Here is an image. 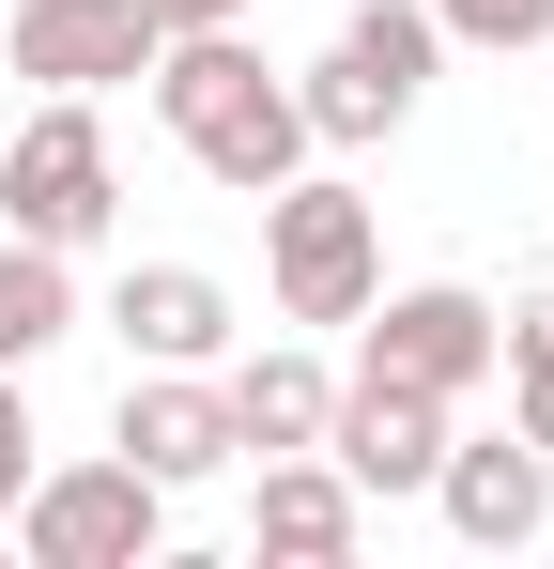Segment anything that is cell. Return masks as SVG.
Listing matches in <instances>:
<instances>
[{
	"mask_svg": "<svg viewBox=\"0 0 554 569\" xmlns=\"http://www.w3.org/2000/svg\"><path fill=\"white\" fill-rule=\"evenodd\" d=\"M432 62H447V31H432V0H355L339 16V47L308 62V139L324 154H355V139H400L416 123V93H432Z\"/></svg>",
	"mask_w": 554,
	"mask_h": 569,
	"instance_id": "1",
	"label": "cell"
},
{
	"mask_svg": "<svg viewBox=\"0 0 554 569\" xmlns=\"http://www.w3.org/2000/svg\"><path fill=\"white\" fill-rule=\"evenodd\" d=\"M108 200H123V170H108L92 93H47L0 139V231H16V247H62V262H78L92 231H108Z\"/></svg>",
	"mask_w": 554,
	"mask_h": 569,
	"instance_id": "2",
	"label": "cell"
},
{
	"mask_svg": "<svg viewBox=\"0 0 554 569\" xmlns=\"http://www.w3.org/2000/svg\"><path fill=\"white\" fill-rule=\"evenodd\" d=\"M263 278L293 323H355L369 292H385V247H369V200L324 186V170H293V186H263Z\"/></svg>",
	"mask_w": 554,
	"mask_h": 569,
	"instance_id": "3",
	"label": "cell"
},
{
	"mask_svg": "<svg viewBox=\"0 0 554 569\" xmlns=\"http://www.w3.org/2000/svg\"><path fill=\"white\" fill-rule=\"evenodd\" d=\"M155 539H170V492L123 462V447L108 462H62V477L31 462V492H16V555L31 569H139Z\"/></svg>",
	"mask_w": 554,
	"mask_h": 569,
	"instance_id": "4",
	"label": "cell"
},
{
	"mask_svg": "<svg viewBox=\"0 0 554 569\" xmlns=\"http://www.w3.org/2000/svg\"><path fill=\"white\" fill-rule=\"evenodd\" d=\"M355 323H369V370L432 385V400H477V385H493V292H462V278H416V292H369Z\"/></svg>",
	"mask_w": 554,
	"mask_h": 569,
	"instance_id": "5",
	"label": "cell"
},
{
	"mask_svg": "<svg viewBox=\"0 0 554 569\" xmlns=\"http://www.w3.org/2000/svg\"><path fill=\"white\" fill-rule=\"evenodd\" d=\"M447 416H462V400H432V385H400V370H355L339 400H324V462L355 477V492H432Z\"/></svg>",
	"mask_w": 554,
	"mask_h": 569,
	"instance_id": "6",
	"label": "cell"
},
{
	"mask_svg": "<svg viewBox=\"0 0 554 569\" xmlns=\"http://www.w3.org/2000/svg\"><path fill=\"white\" fill-rule=\"evenodd\" d=\"M155 62V0H16V78L47 93H123Z\"/></svg>",
	"mask_w": 554,
	"mask_h": 569,
	"instance_id": "7",
	"label": "cell"
},
{
	"mask_svg": "<svg viewBox=\"0 0 554 569\" xmlns=\"http://www.w3.org/2000/svg\"><path fill=\"white\" fill-rule=\"evenodd\" d=\"M432 508H447V539H477V555H524V539L554 523V462L524 447V431H493V447H462V431H447Z\"/></svg>",
	"mask_w": 554,
	"mask_h": 569,
	"instance_id": "8",
	"label": "cell"
},
{
	"mask_svg": "<svg viewBox=\"0 0 554 569\" xmlns=\"http://www.w3.org/2000/svg\"><path fill=\"white\" fill-rule=\"evenodd\" d=\"M108 447L155 477V492H185V477H216V462H247V447H231V400H216L200 370H139V385H123V416H108Z\"/></svg>",
	"mask_w": 554,
	"mask_h": 569,
	"instance_id": "9",
	"label": "cell"
},
{
	"mask_svg": "<svg viewBox=\"0 0 554 569\" xmlns=\"http://www.w3.org/2000/svg\"><path fill=\"white\" fill-rule=\"evenodd\" d=\"M247 539H263V555H293V569H339V555L369 539V492L324 462V447H277V462H263V508H247Z\"/></svg>",
	"mask_w": 554,
	"mask_h": 569,
	"instance_id": "10",
	"label": "cell"
},
{
	"mask_svg": "<svg viewBox=\"0 0 554 569\" xmlns=\"http://www.w3.org/2000/svg\"><path fill=\"white\" fill-rule=\"evenodd\" d=\"M108 323H123L139 370H216L231 355V292L200 278V262H139V278L108 292Z\"/></svg>",
	"mask_w": 554,
	"mask_h": 569,
	"instance_id": "11",
	"label": "cell"
},
{
	"mask_svg": "<svg viewBox=\"0 0 554 569\" xmlns=\"http://www.w3.org/2000/svg\"><path fill=\"white\" fill-rule=\"evenodd\" d=\"M185 154H200V170H216V186L231 200H263V186H293V170H308V154H324V139H308V108L277 93H247V108H216V123H200V139H185Z\"/></svg>",
	"mask_w": 554,
	"mask_h": 569,
	"instance_id": "12",
	"label": "cell"
},
{
	"mask_svg": "<svg viewBox=\"0 0 554 569\" xmlns=\"http://www.w3.org/2000/svg\"><path fill=\"white\" fill-rule=\"evenodd\" d=\"M216 400H231V447H324V400H339V385H324V355H293V339H263V355H247V370L216 385Z\"/></svg>",
	"mask_w": 554,
	"mask_h": 569,
	"instance_id": "13",
	"label": "cell"
},
{
	"mask_svg": "<svg viewBox=\"0 0 554 569\" xmlns=\"http://www.w3.org/2000/svg\"><path fill=\"white\" fill-rule=\"evenodd\" d=\"M62 339H78V278H62V247H16V231H0V370L62 355Z\"/></svg>",
	"mask_w": 554,
	"mask_h": 569,
	"instance_id": "14",
	"label": "cell"
},
{
	"mask_svg": "<svg viewBox=\"0 0 554 569\" xmlns=\"http://www.w3.org/2000/svg\"><path fill=\"white\" fill-rule=\"evenodd\" d=\"M432 31H447V47H540L554 0H432Z\"/></svg>",
	"mask_w": 554,
	"mask_h": 569,
	"instance_id": "15",
	"label": "cell"
},
{
	"mask_svg": "<svg viewBox=\"0 0 554 569\" xmlns=\"http://www.w3.org/2000/svg\"><path fill=\"white\" fill-rule=\"evenodd\" d=\"M493 370H554V292H524V308H493Z\"/></svg>",
	"mask_w": 554,
	"mask_h": 569,
	"instance_id": "16",
	"label": "cell"
},
{
	"mask_svg": "<svg viewBox=\"0 0 554 569\" xmlns=\"http://www.w3.org/2000/svg\"><path fill=\"white\" fill-rule=\"evenodd\" d=\"M31 447H47V431H31V400H16V370H0V508L31 492Z\"/></svg>",
	"mask_w": 554,
	"mask_h": 569,
	"instance_id": "17",
	"label": "cell"
},
{
	"mask_svg": "<svg viewBox=\"0 0 554 569\" xmlns=\"http://www.w3.org/2000/svg\"><path fill=\"white\" fill-rule=\"evenodd\" d=\"M508 385H524V416H508V431H524V447L554 462V370H508Z\"/></svg>",
	"mask_w": 554,
	"mask_h": 569,
	"instance_id": "18",
	"label": "cell"
},
{
	"mask_svg": "<svg viewBox=\"0 0 554 569\" xmlns=\"http://www.w3.org/2000/svg\"><path fill=\"white\" fill-rule=\"evenodd\" d=\"M155 31H247V0H155Z\"/></svg>",
	"mask_w": 554,
	"mask_h": 569,
	"instance_id": "19",
	"label": "cell"
}]
</instances>
